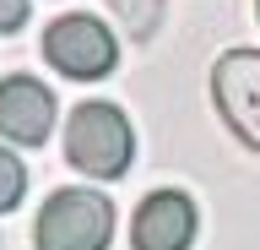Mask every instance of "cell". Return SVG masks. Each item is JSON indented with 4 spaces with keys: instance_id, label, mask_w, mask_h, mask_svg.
<instances>
[{
    "instance_id": "obj_6",
    "label": "cell",
    "mask_w": 260,
    "mask_h": 250,
    "mask_svg": "<svg viewBox=\"0 0 260 250\" xmlns=\"http://www.w3.org/2000/svg\"><path fill=\"white\" fill-rule=\"evenodd\" d=\"M54 131V93L38 76H6L0 82V136L16 147H44Z\"/></svg>"
},
{
    "instance_id": "obj_1",
    "label": "cell",
    "mask_w": 260,
    "mask_h": 250,
    "mask_svg": "<svg viewBox=\"0 0 260 250\" xmlns=\"http://www.w3.org/2000/svg\"><path fill=\"white\" fill-rule=\"evenodd\" d=\"M136 158V131L114 103H76L65 120V163L87 180H119Z\"/></svg>"
},
{
    "instance_id": "obj_5",
    "label": "cell",
    "mask_w": 260,
    "mask_h": 250,
    "mask_svg": "<svg viewBox=\"0 0 260 250\" xmlns=\"http://www.w3.org/2000/svg\"><path fill=\"white\" fill-rule=\"evenodd\" d=\"M195 201L184 190H152L130 217V245L136 250H190L195 245Z\"/></svg>"
},
{
    "instance_id": "obj_7",
    "label": "cell",
    "mask_w": 260,
    "mask_h": 250,
    "mask_svg": "<svg viewBox=\"0 0 260 250\" xmlns=\"http://www.w3.org/2000/svg\"><path fill=\"white\" fill-rule=\"evenodd\" d=\"M114 11H119V22H125L136 38H152L157 33V22H162V6L168 0H109Z\"/></svg>"
},
{
    "instance_id": "obj_2",
    "label": "cell",
    "mask_w": 260,
    "mask_h": 250,
    "mask_svg": "<svg viewBox=\"0 0 260 250\" xmlns=\"http://www.w3.org/2000/svg\"><path fill=\"white\" fill-rule=\"evenodd\" d=\"M114 239V207L87 185H65L44 201V212L32 223L38 250H109Z\"/></svg>"
},
{
    "instance_id": "obj_4",
    "label": "cell",
    "mask_w": 260,
    "mask_h": 250,
    "mask_svg": "<svg viewBox=\"0 0 260 250\" xmlns=\"http://www.w3.org/2000/svg\"><path fill=\"white\" fill-rule=\"evenodd\" d=\"M211 103L249 152H260V54L228 49L211 66Z\"/></svg>"
},
{
    "instance_id": "obj_9",
    "label": "cell",
    "mask_w": 260,
    "mask_h": 250,
    "mask_svg": "<svg viewBox=\"0 0 260 250\" xmlns=\"http://www.w3.org/2000/svg\"><path fill=\"white\" fill-rule=\"evenodd\" d=\"M27 27V0H0V33Z\"/></svg>"
},
{
    "instance_id": "obj_8",
    "label": "cell",
    "mask_w": 260,
    "mask_h": 250,
    "mask_svg": "<svg viewBox=\"0 0 260 250\" xmlns=\"http://www.w3.org/2000/svg\"><path fill=\"white\" fill-rule=\"evenodd\" d=\"M22 196H27V169L11 147H0V212H11Z\"/></svg>"
},
{
    "instance_id": "obj_10",
    "label": "cell",
    "mask_w": 260,
    "mask_h": 250,
    "mask_svg": "<svg viewBox=\"0 0 260 250\" xmlns=\"http://www.w3.org/2000/svg\"><path fill=\"white\" fill-rule=\"evenodd\" d=\"M255 11H260V0H255Z\"/></svg>"
},
{
    "instance_id": "obj_3",
    "label": "cell",
    "mask_w": 260,
    "mask_h": 250,
    "mask_svg": "<svg viewBox=\"0 0 260 250\" xmlns=\"http://www.w3.org/2000/svg\"><path fill=\"white\" fill-rule=\"evenodd\" d=\"M44 60L65 82H98V76H109L119 66V44L98 17L71 11V17H54L44 27Z\"/></svg>"
}]
</instances>
